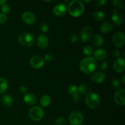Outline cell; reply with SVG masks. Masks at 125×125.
I'll return each instance as SVG.
<instances>
[{
	"label": "cell",
	"mask_w": 125,
	"mask_h": 125,
	"mask_svg": "<svg viewBox=\"0 0 125 125\" xmlns=\"http://www.w3.org/2000/svg\"><path fill=\"white\" fill-rule=\"evenodd\" d=\"M114 70L118 73H123L125 70V61L123 57H118L113 64Z\"/></svg>",
	"instance_id": "obj_11"
},
{
	"label": "cell",
	"mask_w": 125,
	"mask_h": 125,
	"mask_svg": "<svg viewBox=\"0 0 125 125\" xmlns=\"http://www.w3.org/2000/svg\"><path fill=\"white\" fill-rule=\"evenodd\" d=\"M48 38L43 34L39 35L37 39V45L40 49L46 48L48 45Z\"/></svg>",
	"instance_id": "obj_17"
},
{
	"label": "cell",
	"mask_w": 125,
	"mask_h": 125,
	"mask_svg": "<svg viewBox=\"0 0 125 125\" xmlns=\"http://www.w3.org/2000/svg\"><path fill=\"white\" fill-rule=\"evenodd\" d=\"M111 19H112V21L114 23V24H115L117 26H120L123 22V16L118 10H114L112 16H111Z\"/></svg>",
	"instance_id": "obj_16"
},
{
	"label": "cell",
	"mask_w": 125,
	"mask_h": 125,
	"mask_svg": "<svg viewBox=\"0 0 125 125\" xmlns=\"http://www.w3.org/2000/svg\"><path fill=\"white\" fill-rule=\"evenodd\" d=\"M44 61H48V62H50L53 59V55L51 53H48L45 54V57H44Z\"/></svg>",
	"instance_id": "obj_36"
},
{
	"label": "cell",
	"mask_w": 125,
	"mask_h": 125,
	"mask_svg": "<svg viewBox=\"0 0 125 125\" xmlns=\"http://www.w3.org/2000/svg\"><path fill=\"white\" fill-rule=\"evenodd\" d=\"M92 34V28L90 26H85L81 31L79 38L83 42H87L91 39Z\"/></svg>",
	"instance_id": "obj_9"
},
{
	"label": "cell",
	"mask_w": 125,
	"mask_h": 125,
	"mask_svg": "<svg viewBox=\"0 0 125 125\" xmlns=\"http://www.w3.org/2000/svg\"><path fill=\"white\" fill-rule=\"evenodd\" d=\"M1 10H2V13H4V14H7V13H10V7H9V6L7 4H4L2 5L1 7Z\"/></svg>",
	"instance_id": "obj_32"
},
{
	"label": "cell",
	"mask_w": 125,
	"mask_h": 125,
	"mask_svg": "<svg viewBox=\"0 0 125 125\" xmlns=\"http://www.w3.org/2000/svg\"><path fill=\"white\" fill-rule=\"evenodd\" d=\"M92 43L95 47H100L104 43V38L100 34H96L94 35L92 40Z\"/></svg>",
	"instance_id": "obj_22"
},
{
	"label": "cell",
	"mask_w": 125,
	"mask_h": 125,
	"mask_svg": "<svg viewBox=\"0 0 125 125\" xmlns=\"http://www.w3.org/2000/svg\"><path fill=\"white\" fill-rule=\"evenodd\" d=\"M35 16L31 12H24L21 15V20L26 24L32 25L35 21Z\"/></svg>",
	"instance_id": "obj_12"
},
{
	"label": "cell",
	"mask_w": 125,
	"mask_h": 125,
	"mask_svg": "<svg viewBox=\"0 0 125 125\" xmlns=\"http://www.w3.org/2000/svg\"><path fill=\"white\" fill-rule=\"evenodd\" d=\"M106 79V76L104 73L101 72H94L91 76L92 81L95 84H101L103 83Z\"/></svg>",
	"instance_id": "obj_15"
},
{
	"label": "cell",
	"mask_w": 125,
	"mask_h": 125,
	"mask_svg": "<svg viewBox=\"0 0 125 125\" xmlns=\"http://www.w3.org/2000/svg\"><path fill=\"white\" fill-rule=\"evenodd\" d=\"M68 10L72 16L74 17H79L82 15L84 12V4L81 1L78 0L72 1L68 4Z\"/></svg>",
	"instance_id": "obj_2"
},
{
	"label": "cell",
	"mask_w": 125,
	"mask_h": 125,
	"mask_svg": "<svg viewBox=\"0 0 125 125\" xmlns=\"http://www.w3.org/2000/svg\"><path fill=\"white\" fill-rule=\"evenodd\" d=\"M79 39V36L77 35L75 33H73V34H71L69 36V40L72 43H75Z\"/></svg>",
	"instance_id": "obj_33"
},
{
	"label": "cell",
	"mask_w": 125,
	"mask_h": 125,
	"mask_svg": "<svg viewBox=\"0 0 125 125\" xmlns=\"http://www.w3.org/2000/svg\"><path fill=\"white\" fill-rule=\"evenodd\" d=\"M6 0H0V6H2V5L6 4Z\"/></svg>",
	"instance_id": "obj_40"
},
{
	"label": "cell",
	"mask_w": 125,
	"mask_h": 125,
	"mask_svg": "<svg viewBox=\"0 0 125 125\" xmlns=\"http://www.w3.org/2000/svg\"><path fill=\"white\" fill-rule=\"evenodd\" d=\"M93 18L95 21L98 22L103 21L105 19V15L103 12L100 10L96 11L93 13Z\"/></svg>",
	"instance_id": "obj_23"
},
{
	"label": "cell",
	"mask_w": 125,
	"mask_h": 125,
	"mask_svg": "<svg viewBox=\"0 0 125 125\" xmlns=\"http://www.w3.org/2000/svg\"><path fill=\"white\" fill-rule=\"evenodd\" d=\"M114 99L116 104L119 106H124L125 104V90L124 89L118 90L115 94Z\"/></svg>",
	"instance_id": "obj_13"
},
{
	"label": "cell",
	"mask_w": 125,
	"mask_h": 125,
	"mask_svg": "<svg viewBox=\"0 0 125 125\" xmlns=\"http://www.w3.org/2000/svg\"><path fill=\"white\" fill-rule=\"evenodd\" d=\"M125 75H123V77H122V81H123V84H125Z\"/></svg>",
	"instance_id": "obj_41"
},
{
	"label": "cell",
	"mask_w": 125,
	"mask_h": 125,
	"mask_svg": "<svg viewBox=\"0 0 125 125\" xmlns=\"http://www.w3.org/2000/svg\"><path fill=\"white\" fill-rule=\"evenodd\" d=\"M83 52L84 54L87 56V57H91L92 54L94 53V50H93V48L91 46L86 45L83 48Z\"/></svg>",
	"instance_id": "obj_27"
},
{
	"label": "cell",
	"mask_w": 125,
	"mask_h": 125,
	"mask_svg": "<svg viewBox=\"0 0 125 125\" xmlns=\"http://www.w3.org/2000/svg\"><path fill=\"white\" fill-rule=\"evenodd\" d=\"M112 3L114 7L115 8L114 10H116L122 9L124 7L123 2L121 0H114V1H112Z\"/></svg>",
	"instance_id": "obj_28"
},
{
	"label": "cell",
	"mask_w": 125,
	"mask_h": 125,
	"mask_svg": "<svg viewBox=\"0 0 125 125\" xmlns=\"http://www.w3.org/2000/svg\"><path fill=\"white\" fill-rule=\"evenodd\" d=\"M8 87L7 82L4 78L0 77V94L6 92Z\"/></svg>",
	"instance_id": "obj_25"
},
{
	"label": "cell",
	"mask_w": 125,
	"mask_h": 125,
	"mask_svg": "<svg viewBox=\"0 0 125 125\" xmlns=\"http://www.w3.org/2000/svg\"><path fill=\"white\" fill-rule=\"evenodd\" d=\"M67 8L65 4L63 3H59L54 6L52 12L54 16L57 17H62L67 13Z\"/></svg>",
	"instance_id": "obj_10"
},
{
	"label": "cell",
	"mask_w": 125,
	"mask_h": 125,
	"mask_svg": "<svg viewBox=\"0 0 125 125\" xmlns=\"http://www.w3.org/2000/svg\"><path fill=\"white\" fill-rule=\"evenodd\" d=\"M101 100L98 94L93 92H90L85 98V103L90 109H96L100 106Z\"/></svg>",
	"instance_id": "obj_3"
},
{
	"label": "cell",
	"mask_w": 125,
	"mask_h": 125,
	"mask_svg": "<svg viewBox=\"0 0 125 125\" xmlns=\"http://www.w3.org/2000/svg\"><path fill=\"white\" fill-rule=\"evenodd\" d=\"M95 3L96 6L98 7H101L104 6L105 4L106 3V0H96Z\"/></svg>",
	"instance_id": "obj_35"
},
{
	"label": "cell",
	"mask_w": 125,
	"mask_h": 125,
	"mask_svg": "<svg viewBox=\"0 0 125 125\" xmlns=\"http://www.w3.org/2000/svg\"><path fill=\"white\" fill-rule=\"evenodd\" d=\"M68 94L73 96V101L75 103H78L80 101V96L78 91V87L75 85H70L67 89Z\"/></svg>",
	"instance_id": "obj_14"
},
{
	"label": "cell",
	"mask_w": 125,
	"mask_h": 125,
	"mask_svg": "<svg viewBox=\"0 0 125 125\" xmlns=\"http://www.w3.org/2000/svg\"><path fill=\"white\" fill-rule=\"evenodd\" d=\"M51 100L50 96L47 95H44L40 98V104L42 107H46L51 104Z\"/></svg>",
	"instance_id": "obj_24"
},
{
	"label": "cell",
	"mask_w": 125,
	"mask_h": 125,
	"mask_svg": "<svg viewBox=\"0 0 125 125\" xmlns=\"http://www.w3.org/2000/svg\"><path fill=\"white\" fill-rule=\"evenodd\" d=\"M100 67H101V70H102L103 71H106L109 67L108 63H107V62H103V63L101 64V66H100Z\"/></svg>",
	"instance_id": "obj_37"
},
{
	"label": "cell",
	"mask_w": 125,
	"mask_h": 125,
	"mask_svg": "<svg viewBox=\"0 0 125 125\" xmlns=\"http://www.w3.org/2000/svg\"><path fill=\"white\" fill-rule=\"evenodd\" d=\"M48 25L45 22H43L40 24V31L43 33H46L48 31Z\"/></svg>",
	"instance_id": "obj_30"
},
{
	"label": "cell",
	"mask_w": 125,
	"mask_h": 125,
	"mask_svg": "<svg viewBox=\"0 0 125 125\" xmlns=\"http://www.w3.org/2000/svg\"><path fill=\"white\" fill-rule=\"evenodd\" d=\"M97 68V62L92 57H86L79 63V68L83 73L90 74L95 72Z\"/></svg>",
	"instance_id": "obj_1"
},
{
	"label": "cell",
	"mask_w": 125,
	"mask_h": 125,
	"mask_svg": "<svg viewBox=\"0 0 125 125\" xmlns=\"http://www.w3.org/2000/svg\"><path fill=\"white\" fill-rule=\"evenodd\" d=\"M20 44L26 48L32 46L35 42V37L32 33L24 32L20 34L18 38Z\"/></svg>",
	"instance_id": "obj_4"
},
{
	"label": "cell",
	"mask_w": 125,
	"mask_h": 125,
	"mask_svg": "<svg viewBox=\"0 0 125 125\" xmlns=\"http://www.w3.org/2000/svg\"><path fill=\"white\" fill-rule=\"evenodd\" d=\"M1 102L2 104L7 108H10L12 106L13 104V100L12 96L8 94H5L2 96L1 99Z\"/></svg>",
	"instance_id": "obj_20"
},
{
	"label": "cell",
	"mask_w": 125,
	"mask_h": 125,
	"mask_svg": "<svg viewBox=\"0 0 125 125\" xmlns=\"http://www.w3.org/2000/svg\"><path fill=\"white\" fill-rule=\"evenodd\" d=\"M112 87L115 90L119 89L121 87V84L120 81L117 79H113L112 81Z\"/></svg>",
	"instance_id": "obj_29"
},
{
	"label": "cell",
	"mask_w": 125,
	"mask_h": 125,
	"mask_svg": "<svg viewBox=\"0 0 125 125\" xmlns=\"http://www.w3.org/2000/svg\"><path fill=\"white\" fill-rule=\"evenodd\" d=\"M78 91L79 94L85 95H87L89 93V89L85 84H81L79 85V87H78Z\"/></svg>",
	"instance_id": "obj_26"
},
{
	"label": "cell",
	"mask_w": 125,
	"mask_h": 125,
	"mask_svg": "<svg viewBox=\"0 0 125 125\" xmlns=\"http://www.w3.org/2000/svg\"><path fill=\"white\" fill-rule=\"evenodd\" d=\"M125 42V35L122 32H117L112 37V43L115 47L121 48Z\"/></svg>",
	"instance_id": "obj_7"
},
{
	"label": "cell",
	"mask_w": 125,
	"mask_h": 125,
	"mask_svg": "<svg viewBox=\"0 0 125 125\" xmlns=\"http://www.w3.org/2000/svg\"><path fill=\"white\" fill-rule=\"evenodd\" d=\"M7 20V17L6 14L2 13H0V24H2L6 22Z\"/></svg>",
	"instance_id": "obj_34"
},
{
	"label": "cell",
	"mask_w": 125,
	"mask_h": 125,
	"mask_svg": "<svg viewBox=\"0 0 125 125\" xmlns=\"http://www.w3.org/2000/svg\"><path fill=\"white\" fill-rule=\"evenodd\" d=\"M30 65L34 69H40L43 67L45 64V61L43 58L40 56H34L30 59Z\"/></svg>",
	"instance_id": "obj_8"
},
{
	"label": "cell",
	"mask_w": 125,
	"mask_h": 125,
	"mask_svg": "<svg viewBox=\"0 0 125 125\" xmlns=\"http://www.w3.org/2000/svg\"><path fill=\"white\" fill-rule=\"evenodd\" d=\"M20 91L21 94H26L27 92H28V89L26 86L24 85H22V86L20 87Z\"/></svg>",
	"instance_id": "obj_38"
},
{
	"label": "cell",
	"mask_w": 125,
	"mask_h": 125,
	"mask_svg": "<svg viewBox=\"0 0 125 125\" xmlns=\"http://www.w3.org/2000/svg\"><path fill=\"white\" fill-rule=\"evenodd\" d=\"M94 58L95 60L101 61H103L107 57V52L106 50L103 48L96 49L94 52Z\"/></svg>",
	"instance_id": "obj_18"
},
{
	"label": "cell",
	"mask_w": 125,
	"mask_h": 125,
	"mask_svg": "<svg viewBox=\"0 0 125 125\" xmlns=\"http://www.w3.org/2000/svg\"><path fill=\"white\" fill-rule=\"evenodd\" d=\"M56 125H65L66 123V120L63 117H58L54 121Z\"/></svg>",
	"instance_id": "obj_31"
},
{
	"label": "cell",
	"mask_w": 125,
	"mask_h": 125,
	"mask_svg": "<svg viewBox=\"0 0 125 125\" xmlns=\"http://www.w3.org/2000/svg\"><path fill=\"white\" fill-rule=\"evenodd\" d=\"M23 101L29 106H33L37 103V98L34 94L32 93H27L23 98Z\"/></svg>",
	"instance_id": "obj_19"
},
{
	"label": "cell",
	"mask_w": 125,
	"mask_h": 125,
	"mask_svg": "<svg viewBox=\"0 0 125 125\" xmlns=\"http://www.w3.org/2000/svg\"><path fill=\"white\" fill-rule=\"evenodd\" d=\"M112 54H113V56L114 57L118 58V57H120V52L118 50H114L113 52H112Z\"/></svg>",
	"instance_id": "obj_39"
},
{
	"label": "cell",
	"mask_w": 125,
	"mask_h": 125,
	"mask_svg": "<svg viewBox=\"0 0 125 125\" xmlns=\"http://www.w3.org/2000/svg\"><path fill=\"white\" fill-rule=\"evenodd\" d=\"M68 120L71 125H81L84 120V117L79 111H73L70 114Z\"/></svg>",
	"instance_id": "obj_6"
},
{
	"label": "cell",
	"mask_w": 125,
	"mask_h": 125,
	"mask_svg": "<svg viewBox=\"0 0 125 125\" xmlns=\"http://www.w3.org/2000/svg\"><path fill=\"white\" fill-rule=\"evenodd\" d=\"M100 29L103 33L107 34V33L111 32L112 31V29H113V25L109 21L104 22L100 26Z\"/></svg>",
	"instance_id": "obj_21"
},
{
	"label": "cell",
	"mask_w": 125,
	"mask_h": 125,
	"mask_svg": "<svg viewBox=\"0 0 125 125\" xmlns=\"http://www.w3.org/2000/svg\"><path fill=\"white\" fill-rule=\"evenodd\" d=\"M29 116L32 120L39 122L43 118L44 111L42 107L39 106H34L29 110Z\"/></svg>",
	"instance_id": "obj_5"
},
{
	"label": "cell",
	"mask_w": 125,
	"mask_h": 125,
	"mask_svg": "<svg viewBox=\"0 0 125 125\" xmlns=\"http://www.w3.org/2000/svg\"><path fill=\"white\" fill-rule=\"evenodd\" d=\"M91 0H89V1H84V2H91Z\"/></svg>",
	"instance_id": "obj_42"
}]
</instances>
